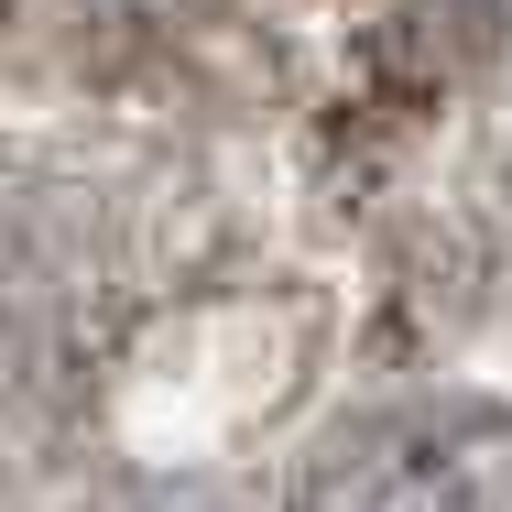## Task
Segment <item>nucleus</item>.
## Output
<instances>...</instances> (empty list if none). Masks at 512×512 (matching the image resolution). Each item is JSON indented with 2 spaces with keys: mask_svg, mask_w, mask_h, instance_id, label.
<instances>
[{
  "mask_svg": "<svg viewBox=\"0 0 512 512\" xmlns=\"http://www.w3.org/2000/svg\"><path fill=\"white\" fill-rule=\"evenodd\" d=\"M295 512H512V404L425 393L327 436Z\"/></svg>",
  "mask_w": 512,
  "mask_h": 512,
  "instance_id": "1",
  "label": "nucleus"
},
{
  "mask_svg": "<svg viewBox=\"0 0 512 512\" xmlns=\"http://www.w3.org/2000/svg\"><path fill=\"white\" fill-rule=\"evenodd\" d=\"M99 512H240L218 480H142V491H109Z\"/></svg>",
  "mask_w": 512,
  "mask_h": 512,
  "instance_id": "2",
  "label": "nucleus"
}]
</instances>
